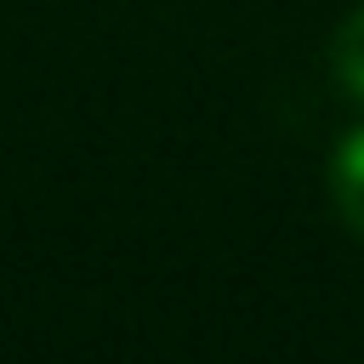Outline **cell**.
<instances>
[{
    "instance_id": "cell-1",
    "label": "cell",
    "mask_w": 364,
    "mask_h": 364,
    "mask_svg": "<svg viewBox=\"0 0 364 364\" xmlns=\"http://www.w3.org/2000/svg\"><path fill=\"white\" fill-rule=\"evenodd\" d=\"M330 193H336V210L341 222L364 239V125L341 136V148L330 154Z\"/></svg>"
},
{
    "instance_id": "cell-2",
    "label": "cell",
    "mask_w": 364,
    "mask_h": 364,
    "mask_svg": "<svg viewBox=\"0 0 364 364\" xmlns=\"http://www.w3.org/2000/svg\"><path fill=\"white\" fill-rule=\"evenodd\" d=\"M336 80L364 102V6L336 28Z\"/></svg>"
}]
</instances>
